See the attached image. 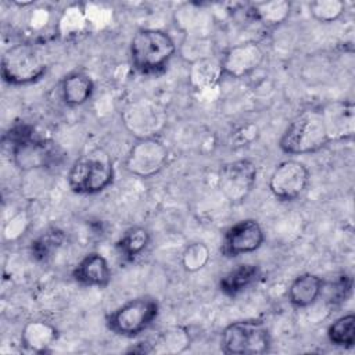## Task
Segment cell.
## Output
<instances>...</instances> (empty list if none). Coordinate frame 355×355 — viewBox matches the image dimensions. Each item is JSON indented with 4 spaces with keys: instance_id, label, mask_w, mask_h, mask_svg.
Returning a JSON list of instances; mask_svg holds the SVG:
<instances>
[{
    "instance_id": "1",
    "label": "cell",
    "mask_w": 355,
    "mask_h": 355,
    "mask_svg": "<svg viewBox=\"0 0 355 355\" xmlns=\"http://www.w3.org/2000/svg\"><path fill=\"white\" fill-rule=\"evenodd\" d=\"M330 141V133L320 107L300 112L282 133L279 147L288 155H302L316 153Z\"/></svg>"
},
{
    "instance_id": "2",
    "label": "cell",
    "mask_w": 355,
    "mask_h": 355,
    "mask_svg": "<svg viewBox=\"0 0 355 355\" xmlns=\"http://www.w3.org/2000/svg\"><path fill=\"white\" fill-rule=\"evenodd\" d=\"M175 53V40L162 29H140L133 35L129 44V55L133 68L146 75L157 73L164 69Z\"/></svg>"
},
{
    "instance_id": "3",
    "label": "cell",
    "mask_w": 355,
    "mask_h": 355,
    "mask_svg": "<svg viewBox=\"0 0 355 355\" xmlns=\"http://www.w3.org/2000/svg\"><path fill=\"white\" fill-rule=\"evenodd\" d=\"M49 68L46 51L35 43H19L7 49L1 57V78L6 83L21 86L44 76Z\"/></svg>"
},
{
    "instance_id": "4",
    "label": "cell",
    "mask_w": 355,
    "mask_h": 355,
    "mask_svg": "<svg viewBox=\"0 0 355 355\" xmlns=\"http://www.w3.org/2000/svg\"><path fill=\"white\" fill-rule=\"evenodd\" d=\"M114 180V165L108 153L96 148L73 161L68 171L69 189L78 194H96Z\"/></svg>"
},
{
    "instance_id": "5",
    "label": "cell",
    "mask_w": 355,
    "mask_h": 355,
    "mask_svg": "<svg viewBox=\"0 0 355 355\" xmlns=\"http://www.w3.org/2000/svg\"><path fill=\"white\" fill-rule=\"evenodd\" d=\"M269 327L259 319H243L227 324L220 336V348L232 355H259L269 351Z\"/></svg>"
},
{
    "instance_id": "6",
    "label": "cell",
    "mask_w": 355,
    "mask_h": 355,
    "mask_svg": "<svg viewBox=\"0 0 355 355\" xmlns=\"http://www.w3.org/2000/svg\"><path fill=\"white\" fill-rule=\"evenodd\" d=\"M159 312L158 301L150 295L126 301L107 318L108 329L122 337H135L147 330Z\"/></svg>"
},
{
    "instance_id": "7",
    "label": "cell",
    "mask_w": 355,
    "mask_h": 355,
    "mask_svg": "<svg viewBox=\"0 0 355 355\" xmlns=\"http://www.w3.org/2000/svg\"><path fill=\"white\" fill-rule=\"evenodd\" d=\"M169 150L159 137L136 139L129 148L123 166L137 178L148 179L158 175L168 164Z\"/></svg>"
},
{
    "instance_id": "8",
    "label": "cell",
    "mask_w": 355,
    "mask_h": 355,
    "mask_svg": "<svg viewBox=\"0 0 355 355\" xmlns=\"http://www.w3.org/2000/svg\"><path fill=\"white\" fill-rule=\"evenodd\" d=\"M122 122L136 139L159 137L166 125V111L151 98H137L122 111Z\"/></svg>"
},
{
    "instance_id": "9",
    "label": "cell",
    "mask_w": 355,
    "mask_h": 355,
    "mask_svg": "<svg viewBox=\"0 0 355 355\" xmlns=\"http://www.w3.org/2000/svg\"><path fill=\"white\" fill-rule=\"evenodd\" d=\"M257 173V165L250 159L226 162L219 168L218 187L230 202H241L252 191Z\"/></svg>"
},
{
    "instance_id": "10",
    "label": "cell",
    "mask_w": 355,
    "mask_h": 355,
    "mask_svg": "<svg viewBox=\"0 0 355 355\" xmlns=\"http://www.w3.org/2000/svg\"><path fill=\"white\" fill-rule=\"evenodd\" d=\"M309 179V169L305 164L297 159H284L275 166L268 184L279 201H294L305 193Z\"/></svg>"
},
{
    "instance_id": "11",
    "label": "cell",
    "mask_w": 355,
    "mask_h": 355,
    "mask_svg": "<svg viewBox=\"0 0 355 355\" xmlns=\"http://www.w3.org/2000/svg\"><path fill=\"white\" fill-rule=\"evenodd\" d=\"M263 60V49L257 42L250 40L229 47L219 61L223 75L240 79L257 71Z\"/></svg>"
},
{
    "instance_id": "12",
    "label": "cell",
    "mask_w": 355,
    "mask_h": 355,
    "mask_svg": "<svg viewBox=\"0 0 355 355\" xmlns=\"http://www.w3.org/2000/svg\"><path fill=\"white\" fill-rule=\"evenodd\" d=\"M265 241L262 226L255 219H241L223 234L222 252L226 257H239L257 251Z\"/></svg>"
},
{
    "instance_id": "13",
    "label": "cell",
    "mask_w": 355,
    "mask_h": 355,
    "mask_svg": "<svg viewBox=\"0 0 355 355\" xmlns=\"http://www.w3.org/2000/svg\"><path fill=\"white\" fill-rule=\"evenodd\" d=\"M14 164L21 171H35L50 166L55 158L57 151L51 141L40 139L36 135L11 146Z\"/></svg>"
},
{
    "instance_id": "14",
    "label": "cell",
    "mask_w": 355,
    "mask_h": 355,
    "mask_svg": "<svg viewBox=\"0 0 355 355\" xmlns=\"http://www.w3.org/2000/svg\"><path fill=\"white\" fill-rule=\"evenodd\" d=\"M331 141L351 139L355 132V107L352 101L338 100L322 107Z\"/></svg>"
},
{
    "instance_id": "15",
    "label": "cell",
    "mask_w": 355,
    "mask_h": 355,
    "mask_svg": "<svg viewBox=\"0 0 355 355\" xmlns=\"http://www.w3.org/2000/svg\"><path fill=\"white\" fill-rule=\"evenodd\" d=\"M72 276L83 286L105 287L111 280V268L101 254L90 252L76 263Z\"/></svg>"
},
{
    "instance_id": "16",
    "label": "cell",
    "mask_w": 355,
    "mask_h": 355,
    "mask_svg": "<svg viewBox=\"0 0 355 355\" xmlns=\"http://www.w3.org/2000/svg\"><path fill=\"white\" fill-rule=\"evenodd\" d=\"M58 338L57 327L46 320L28 322L21 331V344L31 352H46Z\"/></svg>"
},
{
    "instance_id": "17",
    "label": "cell",
    "mask_w": 355,
    "mask_h": 355,
    "mask_svg": "<svg viewBox=\"0 0 355 355\" xmlns=\"http://www.w3.org/2000/svg\"><path fill=\"white\" fill-rule=\"evenodd\" d=\"M324 282L313 273L297 276L288 286V302L295 308L311 306L323 293Z\"/></svg>"
},
{
    "instance_id": "18",
    "label": "cell",
    "mask_w": 355,
    "mask_h": 355,
    "mask_svg": "<svg viewBox=\"0 0 355 355\" xmlns=\"http://www.w3.org/2000/svg\"><path fill=\"white\" fill-rule=\"evenodd\" d=\"M94 83L92 78L82 71L71 72L61 80V97L69 107L85 104L92 97Z\"/></svg>"
},
{
    "instance_id": "19",
    "label": "cell",
    "mask_w": 355,
    "mask_h": 355,
    "mask_svg": "<svg viewBox=\"0 0 355 355\" xmlns=\"http://www.w3.org/2000/svg\"><path fill=\"white\" fill-rule=\"evenodd\" d=\"M259 275L261 270L258 265L240 263L220 277L219 290L229 297L237 295L247 290L252 283H255Z\"/></svg>"
},
{
    "instance_id": "20",
    "label": "cell",
    "mask_w": 355,
    "mask_h": 355,
    "mask_svg": "<svg viewBox=\"0 0 355 355\" xmlns=\"http://www.w3.org/2000/svg\"><path fill=\"white\" fill-rule=\"evenodd\" d=\"M223 76L220 61L208 55L193 61L190 68V82L197 89H209Z\"/></svg>"
},
{
    "instance_id": "21",
    "label": "cell",
    "mask_w": 355,
    "mask_h": 355,
    "mask_svg": "<svg viewBox=\"0 0 355 355\" xmlns=\"http://www.w3.org/2000/svg\"><path fill=\"white\" fill-rule=\"evenodd\" d=\"M291 12V4L286 0H270L255 3L251 8L254 19L266 28H275L283 24Z\"/></svg>"
},
{
    "instance_id": "22",
    "label": "cell",
    "mask_w": 355,
    "mask_h": 355,
    "mask_svg": "<svg viewBox=\"0 0 355 355\" xmlns=\"http://www.w3.org/2000/svg\"><path fill=\"white\" fill-rule=\"evenodd\" d=\"M150 243V233L146 227L133 226L128 229L116 241L118 252L128 261L139 257Z\"/></svg>"
},
{
    "instance_id": "23",
    "label": "cell",
    "mask_w": 355,
    "mask_h": 355,
    "mask_svg": "<svg viewBox=\"0 0 355 355\" xmlns=\"http://www.w3.org/2000/svg\"><path fill=\"white\" fill-rule=\"evenodd\" d=\"M327 338L333 345L352 348L355 344V315L347 313L336 319L327 329Z\"/></svg>"
},
{
    "instance_id": "24",
    "label": "cell",
    "mask_w": 355,
    "mask_h": 355,
    "mask_svg": "<svg viewBox=\"0 0 355 355\" xmlns=\"http://www.w3.org/2000/svg\"><path fill=\"white\" fill-rule=\"evenodd\" d=\"M65 241L62 230L53 227L37 236L31 244L32 257L37 261H47Z\"/></svg>"
},
{
    "instance_id": "25",
    "label": "cell",
    "mask_w": 355,
    "mask_h": 355,
    "mask_svg": "<svg viewBox=\"0 0 355 355\" xmlns=\"http://www.w3.org/2000/svg\"><path fill=\"white\" fill-rule=\"evenodd\" d=\"M211 254L207 244L201 241H193L187 244L182 252L180 262L186 272L194 273L205 268V265L209 262Z\"/></svg>"
},
{
    "instance_id": "26",
    "label": "cell",
    "mask_w": 355,
    "mask_h": 355,
    "mask_svg": "<svg viewBox=\"0 0 355 355\" xmlns=\"http://www.w3.org/2000/svg\"><path fill=\"white\" fill-rule=\"evenodd\" d=\"M345 10V4L341 0H315L309 4L311 15L319 22H334Z\"/></svg>"
},
{
    "instance_id": "27",
    "label": "cell",
    "mask_w": 355,
    "mask_h": 355,
    "mask_svg": "<svg viewBox=\"0 0 355 355\" xmlns=\"http://www.w3.org/2000/svg\"><path fill=\"white\" fill-rule=\"evenodd\" d=\"M189 343H190V337L184 329L171 327L165 330L154 344L161 347V351L164 352H182L190 345Z\"/></svg>"
},
{
    "instance_id": "28",
    "label": "cell",
    "mask_w": 355,
    "mask_h": 355,
    "mask_svg": "<svg viewBox=\"0 0 355 355\" xmlns=\"http://www.w3.org/2000/svg\"><path fill=\"white\" fill-rule=\"evenodd\" d=\"M351 288H352V279L349 276H347V275L340 276L333 283V288L330 290V294H329V301L331 304L345 301V298L351 293Z\"/></svg>"
},
{
    "instance_id": "29",
    "label": "cell",
    "mask_w": 355,
    "mask_h": 355,
    "mask_svg": "<svg viewBox=\"0 0 355 355\" xmlns=\"http://www.w3.org/2000/svg\"><path fill=\"white\" fill-rule=\"evenodd\" d=\"M26 223H28V219H26L25 214H17L12 219H10L4 225V236L8 237L10 240L17 239L18 236L24 234Z\"/></svg>"
}]
</instances>
